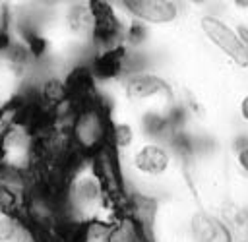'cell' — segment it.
<instances>
[{
	"label": "cell",
	"mask_w": 248,
	"mask_h": 242,
	"mask_svg": "<svg viewBox=\"0 0 248 242\" xmlns=\"http://www.w3.org/2000/svg\"><path fill=\"white\" fill-rule=\"evenodd\" d=\"M120 89L126 103L140 110L169 108L172 105V89L169 81L153 72H132L120 81Z\"/></svg>",
	"instance_id": "cell-5"
},
{
	"label": "cell",
	"mask_w": 248,
	"mask_h": 242,
	"mask_svg": "<svg viewBox=\"0 0 248 242\" xmlns=\"http://www.w3.org/2000/svg\"><path fill=\"white\" fill-rule=\"evenodd\" d=\"M124 161V159H122ZM180 161L169 143L141 139V143L126 157L128 174L141 188L134 194L147 196V188H157L174 182L178 176Z\"/></svg>",
	"instance_id": "cell-3"
},
{
	"label": "cell",
	"mask_w": 248,
	"mask_h": 242,
	"mask_svg": "<svg viewBox=\"0 0 248 242\" xmlns=\"http://www.w3.org/2000/svg\"><path fill=\"white\" fill-rule=\"evenodd\" d=\"M227 126H244L248 128V85H242L231 95V112Z\"/></svg>",
	"instance_id": "cell-10"
},
{
	"label": "cell",
	"mask_w": 248,
	"mask_h": 242,
	"mask_svg": "<svg viewBox=\"0 0 248 242\" xmlns=\"http://www.w3.org/2000/svg\"><path fill=\"white\" fill-rule=\"evenodd\" d=\"M112 205L114 203L105 192L93 159L74 157L60 186L62 221L72 228L89 221L112 223L118 217L112 215Z\"/></svg>",
	"instance_id": "cell-1"
},
{
	"label": "cell",
	"mask_w": 248,
	"mask_h": 242,
	"mask_svg": "<svg viewBox=\"0 0 248 242\" xmlns=\"http://www.w3.org/2000/svg\"><path fill=\"white\" fill-rule=\"evenodd\" d=\"M118 6L122 12H126L128 17H134L136 21L151 27H165L176 23L184 10L180 2L169 0H130L118 2Z\"/></svg>",
	"instance_id": "cell-6"
},
{
	"label": "cell",
	"mask_w": 248,
	"mask_h": 242,
	"mask_svg": "<svg viewBox=\"0 0 248 242\" xmlns=\"http://www.w3.org/2000/svg\"><path fill=\"white\" fill-rule=\"evenodd\" d=\"M200 35L207 41V45L215 50L217 62L225 68L248 77V52L240 45L227 17L213 14H200L196 19Z\"/></svg>",
	"instance_id": "cell-4"
},
{
	"label": "cell",
	"mask_w": 248,
	"mask_h": 242,
	"mask_svg": "<svg viewBox=\"0 0 248 242\" xmlns=\"http://www.w3.org/2000/svg\"><path fill=\"white\" fill-rule=\"evenodd\" d=\"M108 242H147L138 223L128 215L122 213L112 221Z\"/></svg>",
	"instance_id": "cell-8"
},
{
	"label": "cell",
	"mask_w": 248,
	"mask_h": 242,
	"mask_svg": "<svg viewBox=\"0 0 248 242\" xmlns=\"http://www.w3.org/2000/svg\"><path fill=\"white\" fill-rule=\"evenodd\" d=\"M68 136L72 151L78 157L91 159L110 147V114L95 93L74 103L68 120Z\"/></svg>",
	"instance_id": "cell-2"
},
{
	"label": "cell",
	"mask_w": 248,
	"mask_h": 242,
	"mask_svg": "<svg viewBox=\"0 0 248 242\" xmlns=\"http://www.w3.org/2000/svg\"><path fill=\"white\" fill-rule=\"evenodd\" d=\"M112 223L107 221H89L72 228L70 242H108Z\"/></svg>",
	"instance_id": "cell-9"
},
{
	"label": "cell",
	"mask_w": 248,
	"mask_h": 242,
	"mask_svg": "<svg viewBox=\"0 0 248 242\" xmlns=\"http://www.w3.org/2000/svg\"><path fill=\"white\" fill-rule=\"evenodd\" d=\"M62 29L70 41L78 45L93 43L95 37V15L91 2H70L62 8Z\"/></svg>",
	"instance_id": "cell-7"
}]
</instances>
